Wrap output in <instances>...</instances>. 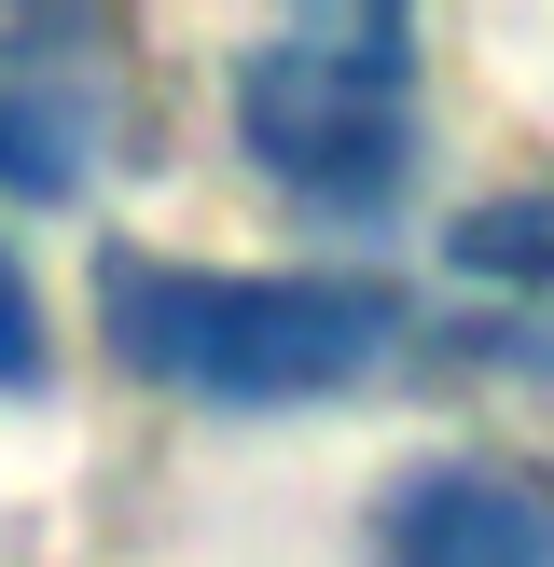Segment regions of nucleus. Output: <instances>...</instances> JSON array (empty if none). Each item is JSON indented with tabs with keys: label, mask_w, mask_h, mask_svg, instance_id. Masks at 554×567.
Masks as SVG:
<instances>
[{
	"label": "nucleus",
	"mask_w": 554,
	"mask_h": 567,
	"mask_svg": "<svg viewBox=\"0 0 554 567\" xmlns=\"http://www.w3.org/2000/svg\"><path fill=\"white\" fill-rule=\"evenodd\" d=\"M443 249H458V277H513V291L541 305V291H554V194H513V208H471V221H458Z\"/></svg>",
	"instance_id": "5"
},
{
	"label": "nucleus",
	"mask_w": 554,
	"mask_h": 567,
	"mask_svg": "<svg viewBox=\"0 0 554 567\" xmlns=\"http://www.w3.org/2000/svg\"><path fill=\"white\" fill-rule=\"evenodd\" d=\"M98 332L111 360H138L153 388H194L222 415H277V402H332L402 347V305L360 277H222V264H153L111 249L98 264Z\"/></svg>",
	"instance_id": "1"
},
{
	"label": "nucleus",
	"mask_w": 554,
	"mask_h": 567,
	"mask_svg": "<svg viewBox=\"0 0 554 567\" xmlns=\"http://www.w3.org/2000/svg\"><path fill=\"white\" fill-rule=\"evenodd\" d=\"M236 138L319 221H388L416 166V28L402 14H291L236 70Z\"/></svg>",
	"instance_id": "2"
},
{
	"label": "nucleus",
	"mask_w": 554,
	"mask_h": 567,
	"mask_svg": "<svg viewBox=\"0 0 554 567\" xmlns=\"http://www.w3.org/2000/svg\"><path fill=\"white\" fill-rule=\"evenodd\" d=\"M0 388H42V305L14 264H0Z\"/></svg>",
	"instance_id": "6"
},
{
	"label": "nucleus",
	"mask_w": 554,
	"mask_h": 567,
	"mask_svg": "<svg viewBox=\"0 0 554 567\" xmlns=\"http://www.w3.org/2000/svg\"><path fill=\"white\" fill-rule=\"evenodd\" d=\"M83 138H98V83L42 70L28 28H14V42H0V194H28V208L83 194Z\"/></svg>",
	"instance_id": "4"
},
{
	"label": "nucleus",
	"mask_w": 554,
	"mask_h": 567,
	"mask_svg": "<svg viewBox=\"0 0 554 567\" xmlns=\"http://www.w3.org/2000/svg\"><path fill=\"white\" fill-rule=\"evenodd\" d=\"M388 567H554V498L513 485V471H471V457H430L388 485V526H375Z\"/></svg>",
	"instance_id": "3"
}]
</instances>
